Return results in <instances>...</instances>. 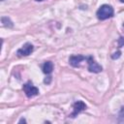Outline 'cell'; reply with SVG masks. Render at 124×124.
<instances>
[{"label": "cell", "mask_w": 124, "mask_h": 124, "mask_svg": "<svg viewBox=\"0 0 124 124\" xmlns=\"http://www.w3.org/2000/svg\"><path fill=\"white\" fill-rule=\"evenodd\" d=\"M113 14H114L113 8L109 5L104 4L98 9V11L96 13V16L100 20H105V19H108L109 17H112Z\"/></svg>", "instance_id": "6da1fadb"}, {"label": "cell", "mask_w": 124, "mask_h": 124, "mask_svg": "<svg viewBox=\"0 0 124 124\" xmlns=\"http://www.w3.org/2000/svg\"><path fill=\"white\" fill-rule=\"evenodd\" d=\"M22 88H23V91H24L25 95L28 98H32V97L37 96L39 94V89L35 85H33V83L30 82V81H28L25 84H23Z\"/></svg>", "instance_id": "7a4b0ae2"}, {"label": "cell", "mask_w": 124, "mask_h": 124, "mask_svg": "<svg viewBox=\"0 0 124 124\" xmlns=\"http://www.w3.org/2000/svg\"><path fill=\"white\" fill-rule=\"evenodd\" d=\"M34 49V46L31 43H25L20 48H18L16 50V55L18 57H22V56H28L29 54L32 53Z\"/></svg>", "instance_id": "3957f363"}, {"label": "cell", "mask_w": 124, "mask_h": 124, "mask_svg": "<svg viewBox=\"0 0 124 124\" xmlns=\"http://www.w3.org/2000/svg\"><path fill=\"white\" fill-rule=\"evenodd\" d=\"M87 64H88V71L91 73H100L102 71V67L94 60L92 56H87L86 59Z\"/></svg>", "instance_id": "277c9868"}, {"label": "cell", "mask_w": 124, "mask_h": 124, "mask_svg": "<svg viewBox=\"0 0 124 124\" xmlns=\"http://www.w3.org/2000/svg\"><path fill=\"white\" fill-rule=\"evenodd\" d=\"M73 108H74V111L71 113V117H76L79 112L86 109V105L82 101H77L73 105Z\"/></svg>", "instance_id": "5b68a950"}, {"label": "cell", "mask_w": 124, "mask_h": 124, "mask_svg": "<svg viewBox=\"0 0 124 124\" xmlns=\"http://www.w3.org/2000/svg\"><path fill=\"white\" fill-rule=\"evenodd\" d=\"M86 59V56H83V55H80V54H78V55H72L70 58H69V63L73 66V67H78L79 65V63L83 60Z\"/></svg>", "instance_id": "8992f818"}, {"label": "cell", "mask_w": 124, "mask_h": 124, "mask_svg": "<svg viewBox=\"0 0 124 124\" xmlns=\"http://www.w3.org/2000/svg\"><path fill=\"white\" fill-rule=\"evenodd\" d=\"M53 70V64L51 61H46L43 65V72L46 75H49L52 73Z\"/></svg>", "instance_id": "52a82bcc"}, {"label": "cell", "mask_w": 124, "mask_h": 124, "mask_svg": "<svg viewBox=\"0 0 124 124\" xmlns=\"http://www.w3.org/2000/svg\"><path fill=\"white\" fill-rule=\"evenodd\" d=\"M1 21H2V23H3V25L5 26V27H13L14 26V23H13V21L10 19V17H8V16H2L1 17Z\"/></svg>", "instance_id": "ba28073f"}, {"label": "cell", "mask_w": 124, "mask_h": 124, "mask_svg": "<svg viewBox=\"0 0 124 124\" xmlns=\"http://www.w3.org/2000/svg\"><path fill=\"white\" fill-rule=\"evenodd\" d=\"M117 122L118 123H124V106L121 107V108H120V110L118 112Z\"/></svg>", "instance_id": "9c48e42d"}, {"label": "cell", "mask_w": 124, "mask_h": 124, "mask_svg": "<svg viewBox=\"0 0 124 124\" xmlns=\"http://www.w3.org/2000/svg\"><path fill=\"white\" fill-rule=\"evenodd\" d=\"M120 55H121V51H117V52H115L111 55V58L112 59H117V58L120 57Z\"/></svg>", "instance_id": "30bf717a"}, {"label": "cell", "mask_w": 124, "mask_h": 124, "mask_svg": "<svg viewBox=\"0 0 124 124\" xmlns=\"http://www.w3.org/2000/svg\"><path fill=\"white\" fill-rule=\"evenodd\" d=\"M124 46V38L123 37H120L119 40H118V46L119 47H122Z\"/></svg>", "instance_id": "8fae6325"}, {"label": "cell", "mask_w": 124, "mask_h": 124, "mask_svg": "<svg viewBox=\"0 0 124 124\" xmlns=\"http://www.w3.org/2000/svg\"><path fill=\"white\" fill-rule=\"evenodd\" d=\"M50 81H51V77H47V78H45V80H44V82H45V83H46V84L50 83Z\"/></svg>", "instance_id": "7c38bea8"}, {"label": "cell", "mask_w": 124, "mask_h": 124, "mask_svg": "<svg viewBox=\"0 0 124 124\" xmlns=\"http://www.w3.org/2000/svg\"><path fill=\"white\" fill-rule=\"evenodd\" d=\"M21 122H23V123H25V122H26V120H25L24 118H21V119H20V120L18 121V123H21Z\"/></svg>", "instance_id": "4fadbf2b"}, {"label": "cell", "mask_w": 124, "mask_h": 124, "mask_svg": "<svg viewBox=\"0 0 124 124\" xmlns=\"http://www.w3.org/2000/svg\"><path fill=\"white\" fill-rule=\"evenodd\" d=\"M36 1H38V2H41V1H44V0H36Z\"/></svg>", "instance_id": "5bb4252c"}, {"label": "cell", "mask_w": 124, "mask_h": 124, "mask_svg": "<svg viewBox=\"0 0 124 124\" xmlns=\"http://www.w3.org/2000/svg\"><path fill=\"white\" fill-rule=\"evenodd\" d=\"M120 2H122V3H124V0H120Z\"/></svg>", "instance_id": "9a60e30c"}, {"label": "cell", "mask_w": 124, "mask_h": 124, "mask_svg": "<svg viewBox=\"0 0 124 124\" xmlns=\"http://www.w3.org/2000/svg\"><path fill=\"white\" fill-rule=\"evenodd\" d=\"M1 1H4V0H1Z\"/></svg>", "instance_id": "2e32d148"}, {"label": "cell", "mask_w": 124, "mask_h": 124, "mask_svg": "<svg viewBox=\"0 0 124 124\" xmlns=\"http://www.w3.org/2000/svg\"><path fill=\"white\" fill-rule=\"evenodd\" d=\"M123 26H124V24H123Z\"/></svg>", "instance_id": "e0dca14e"}]
</instances>
